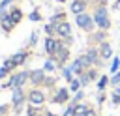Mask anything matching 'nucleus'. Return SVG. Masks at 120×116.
Listing matches in <instances>:
<instances>
[{"label":"nucleus","mask_w":120,"mask_h":116,"mask_svg":"<svg viewBox=\"0 0 120 116\" xmlns=\"http://www.w3.org/2000/svg\"><path fill=\"white\" fill-rule=\"evenodd\" d=\"M92 17H94V22H96L98 30H105V32H107V30L111 28V17H109V9H107L105 4L96 6Z\"/></svg>","instance_id":"obj_1"},{"label":"nucleus","mask_w":120,"mask_h":116,"mask_svg":"<svg viewBox=\"0 0 120 116\" xmlns=\"http://www.w3.org/2000/svg\"><path fill=\"white\" fill-rule=\"evenodd\" d=\"M28 79H30V71H19V73H11L9 75V79L2 84V88H11V90H15V88H24V84L28 82Z\"/></svg>","instance_id":"obj_2"},{"label":"nucleus","mask_w":120,"mask_h":116,"mask_svg":"<svg viewBox=\"0 0 120 116\" xmlns=\"http://www.w3.org/2000/svg\"><path fill=\"white\" fill-rule=\"evenodd\" d=\"M75 22H77V26H79L81 30H84V32H88V34H92V32H94V28H96L94 17H92V15H88L86 11H84V13H81V15H75Z\"/></svg>","instance_id":"obj_3"},{"label":"nucleus","mask_w":120,"mask_h":116,"mask_svg":"<svg viewBox=\"0 0 120 116\" xmlns=\"http://www.w3.org/2000/svg\"><path fill=\"white\" fill-rule=\"evenodd\" d=\"M54 36H58L60 39H64L66 45L71 43V41H73V36H71V24H69L68 21H62V22L54 24Z\"/></svg>","instance_id":"obj_4"},{"label":"nucleus","mask_w":120,"mask_h":116,"mask_svg":"<svg viewBox=\"0 0 120 116\" xmlns=\"http://www.w3.org/2000/svg\"><path fill=\"white\" fill-rule=\"evenodd\" d=\"M69 65H71V69H73V75H77V77H81L88 67H92V64H90V60L86 58V54L77 56V58H75V62H73V64H69Z\"/></svg>","instance_id":"obj_5"},{"label":"nucleus","mask_w":120,"mask_h":116,"mask_svg":"<svg viewBox=\"0 0 120 116\" xmlns=\"http://www.w3.org/2000/svg\"><path fill=\"white\" fill-rule=\"evenodd\" d=\"M26 101H28L30 105H34V107H41V105L45 103V94H43V90H41V88H32V90L26 94Z\"/></svg>","instance_id":"obj_6"},{"label":"nucleus","mask_w":120,"mask_h":116,"mask_svg":"<svg viewBox=\"0 0 120 116\" xmlns=\"http://www.w3.org/2000/svg\"><path fill=\"white\" fill-rule=\"evenodd\" d=\"M26 101V94H24V88H15L13 94H11V105L15 109V112H21L22 105Z\"/></svg>","instance_id":"obj_7"},{"label":"nucleus","mask_w":120,"mask_h":116,"mask_svg":"<svg viewBox=\"0 0 120 116\" xmlns=\"http://www.w3.org/2000/svg\"><path fill=\"white\" fill-rule=\"evenodd\" d=\"M66 45V41L64 39H58V37H47L45 39V52L49 54V56H52L60 47H64Z\"/></svg>","instance_id":"obj_8"},{"label":"nucleus","mask_w":120,"mask_h":116,"mask_svg":"<svg viewBox=\"0 0 120 116\" xmlns=\"http://www.w3.org/2000/svg\"><path fill=\"white\" fill-rule=\"evenodd\" d=\"M56 64H58V67L62 69L64 65H66V62H68V58H69V49H68V45H64V47H60L52 56H51Z\"/></svg>","instance_id":"obj_9"},{"label":"nucleus","mask_w":120,"mask_h":116,"mask_svg":"<svg viewBox=\"0 0 120 116\" xmlns=\"http://www.w3.org/2000/svg\"><path fill=\"white\" fill-rule=\"evenodd\" d=\"M45 79H47V75H45V71L43 69H32L30 71V82L34 84V88H41L43 84H45Z\"/></svg>","instance_id":"obj_10"},{"label":"nucleus","mask_w":120,"mask_h":116,"mask_svg":"<svg viewBox=\"0 0 120 116\" xmlns=\"http://www.w3.org/2000/svg\"><path fill=\"white\" fill-rule=\"evenodd\" d=\"M84 54H86V58L90 60L92 67H101V65H103V64H101L103 60H101V56H99V49H98V47H90Z\"/></svg>","instance_id":"obj_11"},{"label":"nucleus","mask_w":120,"mask_h":116,"mask_svg":"<svg viewBox=\"0 0 120 116\" xmlns=\"http://www.w3.org/2000/svg\"><path fill=\"white\" fill-rule=\"evenodd\" d=\"M69 95H71L69 88H58L51 101H52V103H56V105H64V103H68V101H69Z\"/></svg>","instance_id":"obj_12"},{"label":"nucleus","mask_w":120,"mask_h":116,"mask_svg":"<svg viewBox=\"0 0 120 116\" xmlns=\"http://www.w3.org/2000/svg\"><path fill=\"white\" fill-rule=\"evenodd\" d=\"M15 26H17V24L9 19V11H8V13H6V11H0V28H2L6 34H9Z\"/></svg>","instance_id":"obj_13"},{"label":"nucleus","mask_w":120,"mask_h":116,"mask_svg":"<svg viewBox=\"0 0 120 116\" xmlns=\"http://www.w3.org/2000/svg\"><path fill=\"white\" fill-rule=\"evenodd\" d=\"M98 49H99V56H101V60H109V58L112 56V47H111L109 41H103L101 45H98Z\"/></svg>","instance_id":"obj_14"},{"label":"nucleus","mask_w":120,"mask_h":116,"mask_svg":"<svg viewBox=\"0 0 120 116\" xmlns=\"http://www.w3.org/2000/svg\"><path fill=\"white\" fill-rule=\"evenodd\" d=\"M9 58H11V62L19 67V65H22V64L26 62V58H28V51H17V52L11 54Z\"/></svg>","instance_id":"obj_15"},{"label":"nucleus","mask_w":120,"mask_h":116,"mask_svg":"<svg viewBox=\"0 0 120 116\" xmlns=\"http://www.w3.org/2000/svg\"><path fill=\"white\" fill-rule=\"evenodd\" d=\"M86 2L84 0H73L71 2V6H69V9H71V13H75V15H81V13H84L86 11Z\"/></svg>","instance_id":"obj_16"},{"label":"nucleus","mask_w":120,"mask_h":116,"mask_svg":"<svg viewBox=\"0 0 120 116\" xmlns=\"http://www.w3.org/2000/svg\"><path fill=\"white\" fill-rule=\"evenodd\" d=\"M90 41H92V43H98V45H101L103 41H107V32H105V30L92 32V34H90Z\"/></svg>","instance_id":"obj_17"},{"label":"nucleus","mask_w":120,"mask_h":116,"mask_svg":"<svg viewBox=\"0 0 120 116\" xmlns=\"http://www.w3.org/2000/svg\"><path fill=\"white\" fill-rule=\"evenodd\" d=\"M9 19H11L15 24H19V22L22 21V11H21L19 7H11V9H9Z\"/></svg>","instance_id":"obj_18"},{"label":"nucleus","mask_w":120,"mask_h":116,"mask_svg":"<svg viewBox=\"0 0 120 116\" xmlns=\"http://www.w3.org/2000/svg\"><path fill=\"white\" fill-rule=\"evenodd\" d=\"M56 69H58V64H56L52 58H49V60L45 62V65H43V71H45V73H54Z\"/></svg>","instance_id":"obj_19"},{"label":"nucleus","mask_w":120,"mask_h":116,"mask_svg":"<svg viewBox=\"0 0 120 116\" xmlns=\"http://www.w3.org/2000/svg\"><path fill=\"white\" fill-rule=\"evenodd\" d=\"M62 77H64V80H68V82H71L75 77H73V69H71V65H64L62 67Z\"/></svg>","instance_id":"obj_20"},{"label":"nucleus","mask_w":120,"mask_h":116,"mask_svg":"<svg viewBox=\"0 0 120 116\" xmlns=\"http://www.w3.org/2000/svg\"><path fill=\"white\" fill-rule=\"evenodd\" d=\"M45 110H41L39 107H34V105H28L26 109V116H43Z\"/></svg>","instance_id":"obj_21"},{"label":"nucleus","mask_w":120,"mask_h":116,"mask_svg":"<svg viewBox=\"0 0 120 116\" xmlns=\"http://www.w3.org/2000/svg\"><path fill=\"white\" fill-rule=\"evenodd\" d=\"M68 88H69V92H71V94H77V92L82 88V86H81V80H79V77H77V79H73V80L69 82V86H68Z\"/></svg>","instance_id":"obj_22"},{"label":"nucleus","mask_w":120,"mask_h":116,"mask_svg":"<svg viewBox=\"0 0 120 116\" xmlns=\"http://www.w3.org/2000/svg\"><path fill=\"white\" fill-rule=\"evenodd\" d=\"M84 75H86V79H88L90 82H92L94 79H99V77H98V67H88V69L84 71Z\"/></svg>","instance_id":"obj_23"},{"label":"nucleus","mask_w":120,"mask_h":116,"mask_svg":"<svg viewBox=\"0 0 120 116\" xmlns=\"http://www.w3.org/2000/svg\"><path fill=\"white\" fill-rule=\"evenodd\" d=\"M62 21H66V13H54L52 17H51V24L54 26V24H58V22H62Z\"/></svg>","instance_id":"obj_24"},{"label":"nucleus","mask_w":120,"mask_h":116,"mask_svg":"<svg viewBox=\"0 0 120 116\" xmlns=\"http://www.w3.org/2000/svg\"><path fill=\"white\" fill-rule=\"evenodd\" d=\"M107 84H109V77L101 75V77L98 79V90H99V92H103V90L107 88Z\"/></svg>","instance_id":"obj_25"},{"label":"nucleus","mask_w":120,"mask_h":116,"mask_svg":"<svg viewBox=\"0 0 120 116\" xmlns=\"http://www.w3.org/2000/svg\"><path fill=\"white\" fill-rule=\"evenodd\" d=\"M88 109H90V107L84 105V103H77V105H75V112H77V116H84V112H86Z\"/></svg>","instance_id":"obj_26"},{"label":"nucleus","mask_w":120,"mask_h":116,"mask_svg":"<svg viewBox=\"0 0 120 116\" xmlns=\"http://www.w3.org/2000/svg\"><path fill=\"white\" fill-rule=\"evenodd\" d=\"M120 69V56H112V64H111V73H118Z\"/></svg>","instance_id":"obj_27"},{"label":"nucleus","mask_w":120,"mask_h":116,"mask_svg":"<svg viewBox=\"0 0 120 116\" xmlns=\"http://www.w3.org/2000/svg\"><path fill=\"white\" fill-rule=\"evenodd\" d=\"M84 97V92L82 90H79L75 95H73V99H69V105H77V103H81V99Z\"/></svg>","instance_id":"obj_28"},{"label":"nucleus","mask_w":120,"mask_h":116,"mask_svg":"<svg viewBox=\"0 0 120 116\" xmlns=\"http://www.w3.org/2000/svg\"><path fill=\"white\" fill-rule=\"evenodd\" d=\"M2 67H6V69H8L9 73H13V69H15L17 65H15V64L11 62V58H6V60H4V64H2Z\"/></svg>","instance_id":"obj_29"},{"label":"nucleus","mask_w":120,"mask_h":116,"mask_svg":"<svg viewBox=\"0 0 120 116\" xmlns=\"http://www.w3.org/2000/svg\"><path fill=\"white\" fill-rule=\"evenodd\" d=\"M28 19H30L32 22H38V21H41V13H39L38 9H34V11H30V15H28Z\"/></svg>","instance_id":"obj_30"},{"label":"nucleus","mask_w":120,"mask_h":116,"mask_svg":"<svg viewBox=\"0 0 120 116\" xmlns=\"http://www.w3.org/2000/svg\"><path fill=\"white\" fill-rule=\"evenodd\" d=\"M62 116H77V112H75V105H68V109L62 112Z\"/></svg>","instance_id":"obj_31"},{"label":"nucleus","mask_w":120,"mask_h":116,"mask_svg":"<svg viewBox=\"0 0 120 116\" xmlns=\"http://www.w3.org/2000/svg\"><path fill=\"white\" fill-rule=\"evenodd\" d=\"M45 32H47V37H54V26L49 22V24H45Z\"/></svg>","instance_id":"obj_32"},{"label":"nucleus","mask_w":120,"mask_h":116,"mask_svg":"<svg viewBox=\"0 0 120 116\" xmlns=\"http://www.w3.org/2000/svg\"><path fill=\"white\" fill-rule=\"evenodd\" d=\"M38 43V32H32L30 34V39H28V47H34Z\"/></svg>","instance_id":"obj_33"},{"label":"nucleus","mask_w":120,"mask_h":116,"mask_svg":"<svg viewBox=\"0 0 120 116\" xmlns=\"http://www.w3.org/2000/svg\"><path fill=\"white\" fill-rule=\"evenodd\" d=\"M54 84H56V79H54V77H47V79H45V84H43V86H45V88H52Z\"/></svg>","instance_id":"obj_34"},{"label":"nucleus","mask_w":120,"mask_h":116,"mask_svg":"<svg viewBox=\"0 0 120 116\" xmlns=\"http://www.w3.org/2000/svg\"><path fill=\"white\" fill-rule=\"evenodd\" d=\"M109 82H111L112 86L120 84V71H118V73H114V75H112V79H109Z\"/></svg>","instance_id":"obj_35"},{"label":"nucleus","mask_w":120,"mask_h":116,"mask_svg":"<svg viewBox=\"0 0 120 116\" xmlns=\"http://www.w3.org/2000/svg\"><path fill=\"white\" fill-rule=\"evenodd\" d=\"M111 99H112V105H120V94L114 90L112 92V95H111Z\"/></svg>","instance_id":"obj_36"},{"label":"nucleus","mask_w":120,"mask_h":116,"mask_svg":"<svg viewBox=\"0 0 120 116\" xmlns=\"http://www.w3.org/2000/svg\"><path fill=\"white\" fill-rule=\"evenodd\" d=\"M13 0H0V11H6V7L11 4Z\"/></svg>","instance_id":"obj_37"},{"label":"nucleus","mask_w":120,"mask_h":116,"mask_svg":"<svg viewBox=\"0 0 120 116\" xmlns=\"http://www.w3.org/2000/svg\"><path fill=\"white\" fill-rule=\"evenodd\" d=\"M8 75H11V73H9V71H8L6 67H0V79H6Z\"/></svg>","instance_id":"obj_38"},{"label":"nucleus","mask_w":120,"mask_h":116,"mask_svg":"<svg viewBox=\"0 0 120 116\" xmlns=\"http://www.w3.org/2000/svg\"><path fill=\"white\" fill-rule=\"evenodd\" d=\"M8 110H9V107H8V105H0V116L8 114Z\"/></svg>","instance_id":"obj_39"},{"label":"nucleus","mask_w":120,"mask_h":116,"mask_svg":"<svg viewBox=\"0 0 120 116\" xmlns=\"http://www.w3.org/2000/svg\"><path fill=\"white\" fill-rule=\"evenodd\" d=\"M84 116H98V112H96L94 109H88V110L84 112Z\"/></svg>","instance_id":"obj_40"},{"label":"nucleus","mask_w":120,"mask_h":116,"mask_svg":"<svg viewBox=\"0 0 120 116\" xmlns=\"http://www.w3.org/2000/svg\"><path fill=\"white\" fill-rule=\"evenodd\" d=\"M103 99H105V95H103V94H99V97H98V103H103Z\"/></svg>","instance_id":"obj_41"},{"label":"nucleus","mask_w":120,"mask_h":116,"mask_svg":"<svg viewBox=\"0 0 120 116\" xmlns=\"http://www.w3.org/2000/svg\"><path fill=\"white\" fill-rule=\"evenodd\" d=\"M43 116H56V114H52V112H49V110H45V112H43Z\"/></svg>","instance_id":"obj_42"},{"label":"nucleus","mask_w":120,"mask_h":116,"mask_svg":"<svg viewBox=\"0 0 120 116\" xmlns=\"http://www.w3.org/2000/svg\"><path fill=\"white\" fill-rule=\"evenodd\" d=\"M112 2H114V4H116V2H120V0H112Z\"/></svg>","instance_id":"obj_43"}]
</instances>
